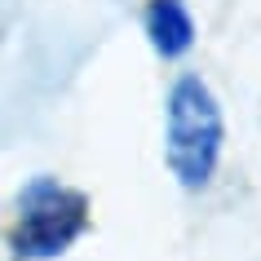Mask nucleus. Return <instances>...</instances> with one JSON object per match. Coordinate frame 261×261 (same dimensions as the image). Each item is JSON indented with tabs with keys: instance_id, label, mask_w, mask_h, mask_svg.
<instances>
[{
	"instance_id": "f257e3e1",
	"label": "nucleus",
	"mask_w": 261,
	"mask_h": 261,
	"mask_svg": "<svg viewBox=\"0 0 261 261\" xmlns=\"http://www.w3.org/2000/svg\"><path fill=\"white\" fill-rule=\"evenodd\" d=\"M221 142H226V120H221V102L199 80L195 71L177 75L168 89L164 107V155L173 177L186 191H204L221 160Z\"/></svg>"
},
{
	"instance_id": "7ed1b4c3",
	"label": "nucleus",
	"mask_w": 261,
	"mask_h": 261,
	"mask_svg": "<svg viewBox=\"0 0 261 261\" xmlns=\"http://www.w3.org/2000/svg\"><path fill=\"white\" fill-rule=\"evenodd\" d=\"M146 36H151V49L160 58H186L195 49V18L186 9V0H151L146 5Z\"/></svg>"
},
{
	"instance_id": "f03ea898",
	"label": "nucleus",
	"mask_w": 261,
	"mask_h": 261,
	"mask_svg": "<svg viewBox=\"0 0 261 261\" xmlns=\"http://www.w3.org/2000/svg\"><path fill=\"white\" fill-rule=\"evenodd\" d=\"M89 230V199L58 177H31L18 191V226H14V257L18 261H49L62 257Z\"/></svg>"
}]
</instances>
